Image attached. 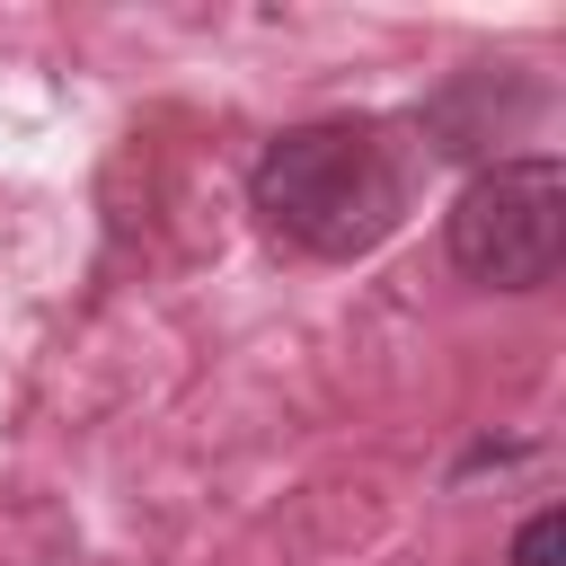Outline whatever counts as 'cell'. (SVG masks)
<instances>
[{
  "instance_id": "2",
  "label": "cell",
  "mask_w": 566,
  "mask_h": 566,
  "mask_svg": "<svg viewBox=\"0 0 566 566\" xmlns=\"http://www.w3.org/2000/svg\"><path fill=\"white\" fill-rule=\"evenodd\" d=\"M451 265L486 292H539L566 256V159L557 150H522V159H495L460 186L451 221Z\"/></svg>"
},
{
  "instance_id": "3",
  "label": "cell",
  "mask_w": 566,
  "mask_h": 566,
  "mask_svg": "<svg viewBox=\"0 0 566 566\" xmlns=\"http://www.w3.org/2000/svg\"><path fill=\"white\" fill-rule=\"evenodd\" d=\"M557 539H566V513H539V522L513 539V566H557Z\"/></svg>"
},
{
  "instance_id": "1",
  "label": "cell",
  "mask_w": 566,
  "mask_h": 566,
  "mask_svg": "<svg viewBox=\"0 0 566 566\" xmlns=\"http://www.w3.org/2000/svg\"><path fill=\"white\" fill-rule=\"evenodd\" d=\"M416 177H424V142L407 124L318 115V124H292V133L265 142V159L248 177V203H256L265 239H283L292 256L354 265L407 221Z\"/></svg>"
}]
</instances>
